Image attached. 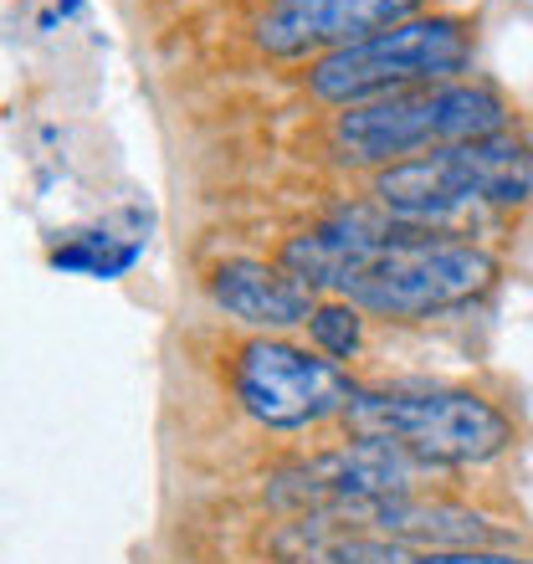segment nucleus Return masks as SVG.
<instances>
[{
    "label": "nucleus",
    "mask_w": 533,
    "mask_h": 564,
    "mask_svg": "<svg viewBox=\"0 0 533 564\" xmlns=\"http://www.w3.org/2000/svg\"><path fill=\"white\" fill-rule=\"evenodd\" d=\"M370 191L390 221L452 237L457 226L477 221L488 210H513L529 200L533 149L508 134L482 139V144L431 149V154L374 170Z\"/></svg>",
    "instance_id": "f257e3e1"
},
{
    "label": "nucleus",
    "mask_w": 533,
    "mask_h": 564,
    "mask_svg": "<svg viewBox=\"0 0 533 564\" xmlns=\"http://www.w3.org/2000/svg\"><path fill=\"white\" fill-rule=\"evenodd\" d=\"M513 129V104L488 83H442V88L390 93L374 104L339 108L334 149L349 164H400L431 149L482 144Z\"/></svg>",
    "instance_id": "f03ea898"
},
{
    "label": "nucleus",
    "mask_w": 533,
    "mask_h": 564,
    "mask_svg": "<svg viewBox=\"0 0 533 564\" xmlns=\"http://www.w3.org/2000/svg\"><path fill=\"white\" fill-rule=\"evenodd\" d=\"M472 52L477 31L467 15H415L370 42L313 57L308 93L328 108H359L390 93L442 88V83H461V73L472 67Z\"/></svg>",
    "instance_id": "7ed1b4c3"
},
{
    "label": "nucleus",
    "mask_w": 533,
    "mask_h": 564,
    "mask_svg": "<svg viewBox=\"0 0 533 564\" xmlns=\"http://www.w3.org/2000/svg\"><path fill=\"white\" fill-rule=\"evenodd\" d=\"M355 436H385L431 467H477L513 446V421L477 390H359L344 405Z\"/></svg>",
    "instance_id": "20e7f679"
},
{
    "label": "nucleus",
    "mask_w": 533,
    "mask_h": 564,
    "mask_svg": "<svg viewBox=\"0 0 533 564\" xmlns=\"http://www.w3.org/2000/svg\"><path fill=\"white\" fill-rule=\"evenodd\" d=\"M492 288H498V257L488 247L405 226L395 241L380 247L370 272L355 282L349 303L380 318H431L477 303Z\"/></svg>",
    "instance_id": "39448f33"
},
{
    "label": "nucleus",
    "mask_w": 533,
    "mask_h": 564,
    "mask_svg": "<svg viewBox=\"0 0 533 564\" xmlns=\"http://www.w3.org/2000/svg\"><path fill=\"white\" fill-rule=\"evenodd\" d=\"M231 395L257 426L266 431H303L328 416H344V405L359 386L318 349H297L287 339H247L231 359Z\"/></svg>",
    "instance_id": "423d86ee"
},
{
    "label": "nucleus",
    "mask_w": 533,
    "mask_h": 564,
    "mask_svg": "<svg viewBox=\"0 0 533 564\" xmlns=\"http://www.w3.org/2000/svg\"><path fill=\"white\" fill-rule=\"evenodd\" d=\"M421 6L426 0H282L262 15L257 42L266 57H328L415 21Z\"/></svg>",
    "instance_id": "0eeeda50"
},
{
    "label": "nucleus",
    "mask_w": 533,
    "mask_h": 564,
    "mask_svg": "<svg viewBox=\"0 0 533 564\" xmlns=\"http://www.w3.org/2000/svg\"><path fill=\"white\" fill-rule=\"evenodd\" d=\"M206 293L226 318H237L247 328H266V334L308 324V313L318 308L308 282L293 278L282 262H262V257H226V262H216L206 278Z\"/></svg>",
    "instance_id": "6e6552de"
},
{
    "label": "nucleus",
    "mask_w": 533,
    "mask_h": 564,
    "mask_svg": "<svg viewBox=\"0 0 533 564\" xmlns=\"http://www.w3.org/2000/svg\"><path fill=\"white\" fill-rule=\"evenodd\" d=\"M349 519H359L365 529H374L380 539H395V544H431V550H488L492 529L477 519L472 508L446 503V498H385V503L355 508Z\"/></svg>",
    "instance_id": "1a4fd4ad"
},
{
    "label": "nucleus",
    "mask_w": 533,
    "mask_h": 564,
    "mask_svg": "<svg viewBox=\"0 0 533 564\" xmlns=\"http://www.w3.org/2000/svg\"><path fill=\"white\" fill-rule=\"evenodd\" d=\"M139 252H144V241L129 237H73L62 241V247H52V268L57 272H83V278H123V272L139 262Z\"/></svg>",
    "instance_id": "9d476101"
},
{
    "label": "nucleus",
    "mask_w": 533,
    "mask_h": 564,
    "mask_svg": "<svg viewBox=\"0 0 533 564\" xmlns=\"http://www.w3.org/2000/svg\"><path fill=\"white\" fill-rule=\"evenodd\" d=\"M308 339L318 355H328L334 365H349L365 344V308L349 303V297H324L318 308L308 313Z\"/></svg>",
    "instance_id": "9b49d317"
},
{
    "label": "nucleus",
    "mask_w": 533,
    "mask_h": 564,
    "mask_svg": "<svg viewBox=\"0 0 533 564\" xmlns=\"http://www.w3.org/2000/svg\"><path fill=\"white\" fill-rule=\"evenodd\" d=\"M395 564H533V560L508 554V550H426V554H415V560L395 554Z\"/></svg>",
    "instance_id": "f8f14e48"
},
{
    "label": "nucleus",
    "mask_w": 533,
    "mask_h": 564,
    "mask_svg": "<svg viewBox=\"0 0 533 564\" xmlns=\"http://www.w3.org/2000/svg\"><path fill=\"white\" fill-rule=\"evenodd\" d=\"M278 6H282V0H278Z\"/></svg>",
    "instance_id": "ddd939ff"
}]
</instances>
